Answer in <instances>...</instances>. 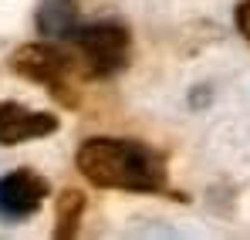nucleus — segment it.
<instances>
[{
	"label": "nucleus",
	"instance_id": "obj_1",
	"mask_svg": "<svg viewBox=\"0 0 250 240\" xmlns=\"http://www.w3.org/2000/svg\"><path fill=\"white\" fill-rule=\"evenodd\" d=\"M75 166L91 186L128 190V193H159L166 190V162L156 149L135 139H84L75 153Z\"/></svg>",
	"mask_w": 250,
	"mask_h": 240
},
{
	"label": "nucleus",
	"instance_id": "obj_2",
	"mask_svg": "<svg viewBox=\"0 0 250 240\" xmlns=\"http://www.w3.org/2000/svg\"><path fill=\"white\" fill-rule=\"evenodd\" d=\"M78 44V54L84 61V71L91 78H108L119 75L128 65V51H132V38L119 21H91L78 27V34L71 38Z\"/></svg>",
	"mask_w": 250,
	"mask_h": 240
},
{
	"label": "nucleus",
	"instance_id": "obj_3",
	"mask_svg": "<svg viewBox=\"0 0 250 240\" xmlns=\"http://www.w3.org/2000/svg\"><path fill=\"white\" fill-rule=\"evenodd\" d=\"M10 68L27 81L47 85L54 95L68 88V75H71V58L51 44H24L14 51Z\"/></svg>",
	"mask_w": 250,
	"mask_h": 240
},
{
	"label": "nucleus",
	"instance_id": "obj_4",
	"mask_svg": "<svg viewBox=\"0 0 250 240\" xmlns=\"http://www.w3.org/2000/svg\"><path fill=\"white\" fill-rule=\"evenodd\" d=\"M47 193H51L47 179L38 176L34 169H14L0 176V220L17 223V220L34 217Z\"/></svg>",
	"mask_w": 250,
	"mask_h": 240
},
{
	"label": "nucleus",
	"instance_id": "obj_5",
	"mask_svg": "<svg viewBox=\"0 0 250 240\" xmlns=\"http://www.w3.org/2000/svg\"><path fill=\"white\" fill-rule=\"evenodd\" d=\"M58 132V115L51 112H31L17 102L0 105V146H21L31 139H44Z\"/></svg>",
	"mask_w": 250,
	"mask_h": 240
},
{
	"label": "nucleus",
	"instance_id": "obj_6",
	"mask_svg": "<svg viewBox=\"0 0 250 240\" xmlns=\"http://www.w3.org/2000/svg\"><path fill=\"white\" fill-rule=\"evenodd\" d=\"M82 27V14L75 0H44L38 10V31L51 41H71Z\"/></svg>",
	"mask_w": 250,
	"mask_h": 240
},
{
	"label": "nucleus",
	"instance_id": "obj_7",
	"mask_svg": "<svg viewBox=\"0 0 250 240\" xmlns=\"http://www.w3.org/2000/svg\"><path fill=\"white\" fill-rule=\"evenodd\" d=\"M82 217H84V196L78 190H64L58 196V227H54V237H75Z\"/></svg>",
	"mask_w": 250,
	"mask_h": 240
},
{
	"label": "nucleus",
	"instance_id": "obj_8",
	"mask_svg": "<svg viewBox=\"0 0 250 240\" xmlns=\"http://www.w3.org/2000/svg\"><path fill=\"white\" fill-rule=\"evenodd\" d=\"M237 31L250 44V0H240V7H237Z\"/></svg>",
	"mask_w": 250,
	"mask_h": 240
}]
</instances>
